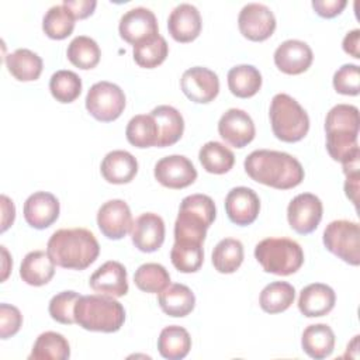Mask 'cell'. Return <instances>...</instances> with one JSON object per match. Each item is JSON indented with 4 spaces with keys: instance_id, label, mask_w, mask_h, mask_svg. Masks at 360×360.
Instances as JSON below:
<instances>
[{
    "instance_id": "cell-49",
    "label": "cell",
    "mask_w": 360,
    "mask_h": 360,
    "mask_svg": "<svg viewBox=\"0 0 360 360\" xmlns=\"http://www.w3.org/2000/svg\"><path fill=\"white\" fill-rule=\"evenodd\" d=\"M342 46L346 53L359 59L360 58V30L356 28L349 31L343 38Z\"/></svg>"
},
{
    "instance_id": "cell-8",
    "label": "cell",
    "mask_w": 360,
    "mask_h": 360,
    "mask_svg": "<svg viewBox=\"0 0 360 360\" xmlns=\"http://www.w3.org/2000/svg\"><path fill=\"white\" fill-rule=\"evenodd\" d=\"M325 248L343 262L360 264V226L349 219H336L326 225L323 231Z\"/></svg>"
},
{
    "instance_id": "cell-42",
    "label": "cell",
    "mask_w": 360,
    "mask_h": 360,
    "mask_svg": "<svg viewBox=\"0 0 360 360\" xmlns=\"http://www.w3.org/2000/svg\"><path fill=\"white\" fill-rule=\"evenodd\" d=\"M49 90L56 101L73 103L82 93V79L72 70H58L51 76Z\"/></svg>"
},
{
    "instance_id": "cell-10",
    "label": "cell",
    "mask_w": 360,
    "mask_h": 360,
    "mask_svg": "<svg viewBox=\"0 0 360 360\" xmlns=\"http://www.w3.org/2000/svg\"><path fill=\"white\" fill-rule=\"evenodd\" d=\"M322 201L312 193L295 195L287 207V219L290 226L300 235L314 232L322 219Z\"/></svg>"
},
{
    "instance_id": "cell-27",
    "label": "cell",
    "mask_w": 360,
    "mask_h": 360,
    "mask_svg": "<svg viewBox=\"0 0 360 360\" xmlns=\"http://www.w3.org/2000/svg\"><path fill=\"white\" fill-rule=\"evenodd\" d=\"M158 302L162 311L174 318L187 316L195 307V297L191 288L184 284H169L158 295Z\"/></svg>"
},
{
    "instance_id": "cell-19",
    "label": "cell",
    "mask_w": 360,
    "mask_h": 360,
    "mask_svg": "<svg viewBox=\"0 0 360 360\" xmlns=\"http://www.w3.org/2000/svg\"><path fill=\"white\" fill-rule=\"evenodd\" d=\"M131 239L134 246L145 253L156 252L165 242V222L155 212L141 214L132 224Z\"/></svg>"
},
{
    "instance_id": "cell-47",
    "label": "cell",
    "mask_w": 360,
    "mask_h": 360,
    "mask_svg": "<svg viewBox=\"0 0 360 360\" xmlns=\"http://www.w3.org/2000/svg\"><path fill=\"white\" fill-rule=\"evenodd\" d=\"M62 4L70 10V13L73 14V17L76 20H84L94 13L97 1H94V0H65Z\"/></svg>"
},
{
    "instance_id": "cell-29",
    "label": "cell",
    "mask_w": 360,
    "mask_h": 360,
    "mask_svg": "<svg viewBox=\"0 0 360 360\" xmlns=\"http://www.w3.org/2000/svg\"><path fill=\"white\" fill-rule=\"evenodd\" d=\"M6 66L18 82H32L41 76L44 62L38 53L27 48H18L6 56Z\"/></svg>"
},
{
    "instance_id": "cell-32",
    "label": "cell",
    "mask_w": 360,
    "mask_h": 360,
    "mask_svg": "<svg viewBox=\"0 0 360 360\" xmlns=\"http://www.w3.org/2000/svg\"><path fill=\"white\" fill-rule=\"evenodd\" d=\"M70 357V346L66 338L58 332L41 333L31 350L30 359L34 360H68Z\"/></svg>"
},
{
    "instance_id": "cell-30",
    "label": "cell",
    "mask_w": 360,
    "mask_h": 360,
    "mask_svg": "<svg viewBox=\"0 0 360 360\" xmlns=\"http://www.w3.org/2000/svg\"><path fill=\"white\" fill-rule=\"evenodd\" d=\"M191 349L190 333L179 325H170L162 329L158 338V350L162 357L169 360L184 359Z\"/></svg>"
},
{
    "instance_id": "cell-44",
    "label": "cell",
    "mask_w": 360,
    "mask_h": 360,
    "mask_svg": "<svg viewBox=\"0 0 360 360\" xmlns=\"http://www.w3.org/2000/svg\"><path fill=\"white\" fill-rule=\"evenodd\" d=\"M333 87L339 94L357 96L360 91V72L354 63L340 66L333 75Z\"/></svg>"
},
{
    "instance_id": "cell-16",
    "label": "cell",
    "mask_w": 360,
    "mask_h": 360,
    "mask_svg": "<svg viewBox=\"0 0 360 360\" xmlns=\"http://www.w3.org/2000/svg\"><path fill=\"white\" fill-rule=\"evenodd\" d=\"M219 136L233 148H245L256 135L252 117L239 108H229L218 121Z\"/></svg>"
},
{
    "instance_id": "cell-12",
    "label": "cell",
    "mask_w": 360,
    "mask_h": 360,
    "mask_svg": "<svg viewBox=\"0 0 360 360\" xmlns=\"http://www.w3.org/2000/svg\"><path fill=\"white\" fill-rule=\"evenodd\" d=\"M180 87L184 96L197 104L211 103L219 93V79L208 68L194 66L187 69L181 79Z\"/></svg>"
},
{
    "instance_id": "cell-38",
    "label": "cell",
    "mask_w": 360,
    "mask_h": 360,
    "mask_svg": "<svg viewBox=\"0 0 360 360\" xmlns=\"http://www.w3.org/2000/svg\"><path fill=\"white\" fill-rule=\"evenodd\" d=\"M170 260L173 266L181 273L198 271L204 262L202 243L190 240H174V245L170 250Z\"/></svg>"
},
{
    "instance_id": "cell-1",
    "label": "cell",
    "mask_w": 360,
    "mask_h": 360,
    "mask_svg": "<svg viewBox=\"0 0 360 360\" xmlns=\"http://www.w3.org/2000/svg\"><path fill=\"white\" fill-rule=\"evenodd\" d=\"M243 166L252 180L277 190L294 188L304 180L302 165L285 152L257 149L246 156Z\"/></svg>"
},
{
    "instance_id": "cell-36",
    "label": "cell",
    "mask_w": 360,
    "mask_h": 360,
    "mask_svg": "<svg viewBox=\"0 0 360 360\" xmlns=\"http://www.w3.org/2000/svg\"><path fill=\"white\" fill-rule=\"evenodd\" d=\"M125 136L135 148L158 146L159 131L150 114H138L132 117L127 125Z\"/></svg>"
},
{
    "instance_id": "cell-34",
    "label": "cell",
    "mask_w": 360,
    "mask_h": 360,
    "mask_svg": "<svg viewBox=\"0 0 360 360\" xmlns=\"http://www.w3.org/2000/svg\"><path fill=\"white\" fill-rule=\"evenodd\" d=\"M198 159L205 172L212 174L228 173L235 163V156L229 148L217 141L204 143L198 152Z\"/></svg>"
},
{
    "instance_id": "cell-11",
    "label": "cell",
    "mask_w": 360,
    "mask_h": 360,
    "mask_svg": "<svg viewBox=\"0 0 360 360\" xmlns=\"http://www.w3.org/2000/svg\"><path fill=\"white\" fill-rule=\"evenodd\" d=\"M240 34L249 41L262 42L270 38L276 30V17L273 11L260 3H249L242 7L238 15Z\"/></svg>"
},
{
    "instance_id": "cell-33",
    "label": "cell",
    "mask_w": 360,
    "mask_h": 360,
    "mask_svg": "<svg viewBox=\"0 0 360 360\" xmlns=\"http://www.w3.org/2000/svg\"><path fill=\"white\" fill-rule=\"evenodd\" d=\"M295 298V288L287 281L267 284L259 297L260 308L267 314H280L291 307Z\"/></svg>"
},
{
    "instance_id": "cell-39",
    "label": "cell",
    "mask_w": 360,
    "mask_h": 360,
    "mask_svg": "<svg viewBox=\"0 0 360 360\" xmlns=\"http://www.w3.org/2000/svg\"><path fill=\"white\" fill-rule=\"evenodd\" d=\"M76 18L63 4L52 6L44 15L42 30L51 39H65L75 28Z\"/></svg>"
},
{
    "instance_id": "cell-28",
    "label": "cell",
    "mask_w": 360,
    "mask_h": 360,
    "mask_svg": "<svg viewBox=\"0 0 360 360\" xmlns=\"http://www.w3.org/2000/svg\"><path fill=\"white\" fill-rule=\"evenodd\" d=\"M301 346L309 357L315 360L325 359L335 349V333L326 323L308 325L302 332Z\"/></svg>"
},
{
    "instance_id": "cell-22",
    "label": "cell",
    "mask_w": 360,
    "mask_h": 360,
    "mask_svg": "<svg viewBox=\"0 0 360 360\" xmlns=\"http://www.w3.org/2000/svg\"><path fill=\"white\" fill-rule=\"evenodd\" d=\"M202 28L201 15L197 7L188 3L176 6L167 20V30L172 38L177 42L186 44L194 41Z\"/></svg>"
},
{
    "instance_id": "cell-5",
    "label": "cell",
    "mask_w": 360,
    "mask_h": 360,
    "mask_svg": "<svg viewBox=\"0 0 360 360\" xmlns=\"http://www.w3.org/2000/svg\"><path fill=\"white\" fill-rule=\"evenodd\" d=\"M214 200L205 194H191L183 198L174 222V240L204 243L207 229L215 221Z\"/></svg>"
},
{
    "instance_id": "cell-25",
    "label": "cell",
    "mask_w": 360,
    "mask_h": 360,
    "mask_svg": "<svg viewBox=\"0 0 360 360\" xmlns=\"http://www.w3.org/2000/svg\"><path fill=\"white\" fill-rule=\"evenodd\" d=\"M55 263L44 250H32L25 255L20 266V277L34 287L48 284L55 274Z\"/></svg>"
},
{
    "instance_id": "cell-23",
    "label": "cell",
    "mask_w": 360,
    "mask_h": 360,
    "mask_svg": "<svg viewBox=\"0 0 360 360\" xmlns=\"http://www.w3.org/2000/svg\"><path fill=\"white\" fill-rule=\"evenodd\" d=\"M336 302L332 287L323 283H312L304 287L298 298V309L307 318H316L329 314Z\"/></svg>"
},
{
    "instance_id": "cell-50",
    "label": "cell",
    "mask_w": 360,
    "mask_h": 360,
    "mask_svg": "<svg viewBox=\"0 0 360 360\" xmlns=\"http://www.w3.org/2000/svg\"><path fill=\"white\" fill-rule=\"evenodd\" d=\"M359 181H360V174L346 176V181H345L346 197L354 204V207H357V202H359Z\"/></svg>"
},
{
    "instance_id": "cell-26",
    "label": "cell",
    "mask_w": 360,
    "mask_h": 360,
    "mask_svg": "<svg viewBox=\"0 0 360 360\" xmlns=\"http://www.w3.org/2000/svg\"><path fill=\"white\" fill-rule=\"evenodd\" d=\"M158 131L159 141L158 148H166L174 145L183 135L184 120L183 115L172 105H158L150 111Z\"/></svg>"
},
{
    "instance_id": "cell-14",
    "label": "cell",
    "mask_w": 360,
    "mask_h": 360,
    "mask_svg": "<svg viewBox=\"0 0 360 360\" xmlns=\"http://www.w3.org/2000/svg\"><path fill=\"white\" fill-rule=\"evenodd\" d=\"M118 31L121 38L134 46L159 35L156 15L145 7L128 10L120 20Z\"/></svg>"
},
{
    "instance_id": "cell-48",
    "label": "cell",
    "mask_w": 360,
    "mask_h": 360,
    "mask_svg": "<svg viewBox=\"0 0 360 360\" xmlns=\"http://www.w3.org/2000/svg\"><path fill=\"white\" fill-rule=\"evenodd\" d=\"M0 202H1V228L0 232H6L14 222L15 218V207L14 202L4 194H1L0 197Z\"/></svg>"
},
{
    "instance_id": "cell-4",
    "label": "cell",
    "mask_w": 360,
    "mask_h": 360,
    "mask_svg": "<svg viewBox=\"0 0 360 360\" xmlns=\"http://www.w3.org/2000/svg\"><path fill=\"white\" fill-rule=\"evenodd\" d=\"M75 321L86 330L112 333L124 325L125 309L110 295H82L75 305Z\"/></svg>"
},
{
    "instance_id": "cell-9",
    "label": "cell",
    "mask_w": 360,
    "mask_h": 360,
    "mask_svg": "<svg viewBox=\"0 0 360 360\" xmlns=\"http://www.w3.org/2000/svg\"><path fill=\"white\" fill-rule=\"evenodd\" d=\"M125 103V94L121 87L105 80L94 83L86 96L87 111L101 122L117 120L122 114Z\"/></svg>"
},
{
    "instance_id": "cell-31",
    "label": "cell",
    "mask_w": 360,
    "mask_h": 360,
    "mask_svg": "<svg viewBox=\"0 0 360 360\" xmlns=\"http://www.w3.org/2000/svg\"><path fill=\"white\" fill-rule=\"evenodd\" d=\"M228 87L239 98L253 97L262 87V75L252 65H238L228 72Z\"/></svg>"
},
{
    "instance_id": "cell-15",
    "label": "cell",
    "mask_w": 360,
    "mask_h": 360,
    "mask_svg": "<svg viewBox=\"0 0 360 360\" xmlns=\"http://www.w3.org/2000/svg\"><path fill=\"white\" fill-rule=\"evenodd\" d=\"M132 224L131 210L124 200H108L98 208L97 225L108 239H122L131 231Z\"/></svg>"
},
{
    "instance_id": "cell-3",
    "label": "cell",
    "mask_w": 360,
    "mask_h": 360,
    "mask_svg": "<svg viewBox=\"0 0 360 360\" xmlns=\"http://www.w3.org/2000/svg\"><path fill=\"white\" fill-rule=\"evenodd\" d=\"M359 108L356 105L338 104L329 110L325 118L326 150L333 160L342 162L359 149Z\"/></svg>"
},
{
    "instance_id": "cell-40",
    "label": "cell",
    "mask_w": 360,
    "mask_h": 360,
    "mask_svg": "<svg viewBox=\"0 0 360 360\" xmlns=\"http://www.w3.org/2000/svg\"><path fill=\"white\" fill-rule=\"evenodd\" d=\"M134 281L141 291L159 294L170 284V274L159 263H145L136 269Z\"/></svg>"
},
{
    "instance_id": "cell-37",
    "label": "cell",
    "mask_w": 360,
    "mask_h": 360,
    "mask_svg": "<svg viewBox=\"0 0 360 360\" xmlns=\"http://www.w3.org/2000/svg\"><path fill=\"white\" fill-rule=\"evenodd\" d=\"M66 56L73 66L83 70H89L98 65L101 58V51L93 38L86 35H79L73 38L68 45Z\"/></svg>"
},
{
    "instance_id": "cell-45",
    "label": "cell",
    "mask_w": 360,
    "mask_h": 360,
    "mask_svg": "<svg viewBox=\"0 0 360 360\" xmlns=\"http://www.w3.org/2000/svg\"><path fill=\"white\" fill-rule=\"evenodd\" d=\"M22 325V315L20 309L10 304H0V338L8 339L14 336Z\"/></svg>"
},
{
    "instance_id": "cell-20",
    "label": "cell",
    "mask_w": 360,
    "mask_h": 360,
    "mask_svg": "<svg viewBox=\"0 0 360 360\" xmlns=\"http://www.w3.org/2000/svg\"><path fill=\"white\" fill-rule=\"evenodd\" d=\"M89 285L98 294L124 297L128 292L127 269L117 260H108L90 276Z\"/></svg>"
},
{
    "instance_id": "cell-7",
    "label": "cell",
    "mask_w": 360,
    "mask_h": 360,
    "mask_svg": "<svg viewBox=\"0 0 360 360\" xmlns=\"http://www.w3.org/2000/svg\"><path fill=\"white\" fill-rule=\"evenodd\" d=\"M255 257L264 271L277 276H290L304 264V250L288 238H266L255 248Z\"/></svg>"
},
{
    "instance_id": "cell-46",
    "label": "cell",
    "mask_w": 360,
    "mask_h": 360,
    "mask_svg": "<svg viewBox=\"0 0 360 360\" xmlns=\"http://www.w3.org/2000/svg\"><path fill=\"white\" fill-rule=\"evenodd\" d=\"M347 6L346 0H314L312 8L322 18H333L339 15Z\"/></svg>"
},
{
    "instance_id": "cell-21",
    "label": "cell",
    "mask_w": 360,
    "mask_h": 360,
    "mask_svg": "<svg viewBox=\"0 0 360 360\" xmlns=\"http://www.w3.org/2000/svg\"><path fill=\"white\" fill-rule=\"evenodd\" d=\"M60 205L58 198L48 191H37L24 202V218L35 229L51 226L59 217Z\"/></svg>"
},
{
    "instance_id": "cell-13",
    "label": "cell",
    "mask_w": 360,
    "mask_h": 360,
    "mask_svg": "<svg viewBox=\"0 0 360 360\" xmlns=\"http://www.w3.org/2000/svg\"><path fill=\"white\" fill-rule=\"evenodd\" d=\"M153 174L162 186L173 190L188 187L197 179L194 165L183 155H170L162 158L156 162Z\"/></svg>"
},
{
    "instance_id": "cell-35",
    "label": "cell",
    "mask_w": 360,
    "mask_h": 360,
    "mask_svg": "<svg viewBox=\"0 0 360 360\" xmlns=\"http://www.w3.org/2000/svg\"><path fill=\"white\" fill-rule=\"evenodd\" d=\"M212 264L218 273H235L243 262V245L233 238L221 239L212 250Z\"/></svg>"
},
{
    "instance_id": "cell-43",
    "label": "cell",
    "mask_w": 360,
    "mask_h": 360,
    "mask_svg": "<svg viewBox=\"0 0 360 360\" xmlns=\"http://www.w3.org/2000/svg\"><path fill=\"white\" fill-rule=\"evenodd\" d=\"M80 297L82 295L79 292L72 290L60 291L56 295H53L48 307L51 318L63 325L75 323V305Z\"/></svg>"
},
{
    "instance_id": "cell-6",
    "label": "cell",
    "mask_w": 360,
    "mask_h": 360,
    "mask_svg": "<svg viewBox=\"0 0 360 360\" xmlns=\"http://www.w3.org/2000/svg\"><path fill=\"white\" fill-rule=\"evenodd\" d=\"M273 134L283 142H298L309 131V117L300 103L285 93H278L270 103Z\"/></svg>"
},
{
    "instance_id": "cell-18",
    "label": "cell",
    "mask_w": 360,
    "mask_h": 360,
    "mask_svg": "<svg viewBox=\"0 0 360 360\" xmlns=\"http://www.w3.org/2000/svg\"><path fill=\"white\" fill-rule=\"evenodd\" d=\"M314 53L309 45L300 39H287L274 51V63L285 75H301L309 69Z\"/></svg>"
},
{
    "instance_id": "cell-51",
    "label": "cell",
    "mask_w": 360,
    "mask_h": 360,
    "mask_svg": "<svg viewBox=\"0 0 360 360\" xmlns=\"http://www.w3.org/2000/svg\"><path fill=\"white\" fill-rule=\"evenodd\" d=\"M1 248V255H3V260H1V264H3V274H1V281H6V278L8 277L10 274V270L13 267V262H11V257L6 249V246H0Z\"/></svg>"
},
{
    "instance_id": "cell-17",
    "label": "cell",
    "mask_w": 360,
    "mask_h": 360,
    "mask_svg": "<svg viewBox=\"0 0 360 360\" xmlns=\"http://www.w3.org/2000/svg\"><path fill=\"white\" fill-rule=\"evenodd\" d=\"M225 211L231 222L239 226H248L259 215L260 200L249 187H233L225 197Z\"/></svg>"
},
{
    "instance_id": "cell-41",
    "label": "cell",
    "mask_w": 360,
    "mask_h": 360,
    "mask_svg": "<svg viewBox=\"0 0 360 360\" xmlns=\"http://www.w3.org/2000/svg\"><path fill=\"white\" fill-rule=\"evenodd\" d=\"M134 60L145 69L158 68L165 62L169 53V45L162 35H156L134 46Z\"/></svg>"
},
{
    "instance_id": "cell-2",
    "label": "cell",
    "mask_w": 360,
    "mask_h": 360,
    "mask_svg": "<svg viewBox=\"0 0 360 360\" xmlns=\"http://www.w3.org/2000/svg\"><path fill=\"white\" fill-rule=\"evenodd\" d=\"M46 252L59 267L84 270L98 257L100 245L86 228L59 229L51 235Z\"/></svg>"
},
{
    "instance_id": "cell-24",
    "label": "cell",
    "mask_w": 360,
    "mask_h": 360,
    "mask_svg": "<svg viewBox=\"0 0 360 360\" xmlns=\"http://www.w3.org/2000/svg\"><path fill=\"white\" fill-rule=\"evenodd\" d=\"M100 172L104 180L111 184H127L138 173V160L127 150H111L104 156Z\"/></svg>"
}]
</instances>
